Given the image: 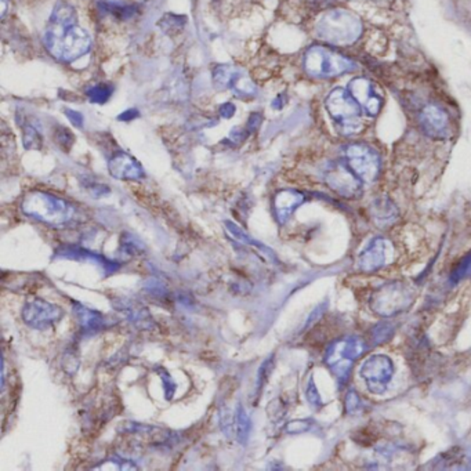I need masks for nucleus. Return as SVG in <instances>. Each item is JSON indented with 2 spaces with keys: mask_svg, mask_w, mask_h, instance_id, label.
<instances>
[{
  "mask_svg": "<svg viewBox=\"0 0 471 471\" xmlns=\"http://www.w3.org/2000/svg\"><path fill=\"white\" fill-rule=\"evenodd\" d=\"M370 393L383 394L393 377V361L386 355H373L360 370Z\"/></svg>",
  "mask_w": 471,
  "mask_h": 471,
  "instance_id": "nucleus-11",
  "label": "nucleus"
},
{
  "mask_svg": "<svg viewBox=\"0 0 471 471\" xmlns=\"http://www.w3.org/2000/svg\"><path fill=\"white\" fill-rule=\"evenodd\" d=\"M420 125L423 130L434 138H444L448 135L449 119L446 112L436 104L426 105L420 112Z\"/></svg>",
  "mask_w": 471,
  "mask_h": 471,
  "instance_id": "nucleus-15",
  "label": "nucleus"
},
{
  "mask_svg": "<svg viewBox=\"0 0 471 471\" xmlns=\"http://www.w3.org/2000/svg\"><path fill=\"white\" fill-rule=\"evenodd\" d=\"M348 93L369 116L379 115L383 105V96L379 87L368 78L353 79L348 83Z\"/></svg>",
  "mask_w": 471,
  "mask_h": 471,
  "instance_id": "nucleus-13",
  "label": "nucleus"
},
{
  "mask_svg": "<svg viewBox=\"0 0 471 471\" xmlns=\"http://www.w3.org/2000/svg\"><path fill=\"white\" fill-rule=\"evenodd\" d=\"M236 424V416H233L231 410L224 408L221 409V413H220V427L223 429V432L226 434H228L230 432H233V427Z\"/></svg>",
  "mask_w": 471,
  "mask_h": 471,
  "instance_id": "nucleus-30",
  "label": "nucleus"
},
{
  "mask_svg": "<svg viewBox=\"0 0 471 471\" xmlns=\"http://www.w3.org/2000/svg\"><path fill=\"white\" fill-rule=\"evenodd\" d=\"M325 106L343 135H355L361 130V115L364 109L348 92L341 87L334 89L325 100Z\"/></svg>",
  "mask_w": 471,
  "mask_h": 471,
  "instance_id": "nucleus-5",
  "label": "nucleus"
},
{
  "mask_svg": "<svg viewBox=\"0 0 471 471\" xmlns=\"http://www.w3.org/2000/svg\"><path fill=\"white\" fill-rule=\"evenodd\" d=\"M100 8L106 14H112L114 17H118L121 20H128L135 14V8L133 6H126L121 3L114 1H100Z\"/></svg>",
  "mask_w": 471,
  "mask_h": 471,
  "instance_id": "nucleus-24",
  "label": "nucleus"
},
{
  "mask_svg": "<svg viewBox=\"0 0 471 471\" xmlns=\"http://www.w3.org/2000/svg\"><path fill=\"white\" fill-rule=\"evenodd\" d=\"M109 173L118 180H141L145 177L141 164L126 152L115 154L108 164Z\"/></svg>",
  "mask_w": 471,
  "mask_h": 471,
  "instance_id": "nucleus-16",
  "label": "nucleus"
},
{
  "mask_svg": "<svg viewBox=\"0 0 471 471\" xmlns=\"http://www.w3.org/2000/svg\"><path fill=\"white\" fill-rule=\"evenodd\" d=\"M415 295L401 282H391L379 288L370 298V308L381 317H393L413 303Z\"/></svg>",
  "mask_w": 471,
  "mask_h": 471,
  "instance_id": "nucleus-7",
  "label": "nucleus"
},
{
  "mask_svg": "<svg viewBox=\"0 0 471 471\" xmlns=\"http://www.w3.org/2000/svg\"><path fill=\"white\" fill-rule=\"evenodd\" d=\"M236 105L233 102H224L221 106H220V115L226 119H230L236 115Z\"/></svg>",
  "mask_w": 471,
  "mask_h": 471,
  "instance_id": "nucleus-36",
  "label": "nucleus"
},
{
  "mask_svg": "<svg viewBox=\"0 0 471 471\" xmlns=\"http://www.w3.org/2000/svg\"><path fill=\"white\" fill-rule=\"evenodd\" d=\"M47 51L61 63H73L89 53L92 39L79 27L78 14L68 3H59L43 36Z\"/></svg>",
  "mask_w": 471,
  "mask_h": 471,
  "instance_id": "nucleus-1",
  "label": "nucleus"
},
{
  "mask_svg": "<svg viewBox=\"0 0 471 471\" xmlns=\"http://www.w3.org/2000/svg\"><path fill=\"white\" fill-rule=\"evenodd\" d=\"M372 214L377 226H383V227L391 224L398 216L394 204L387 200H380L374 203L372 209Z\"/></svg>",
  "mask_w": 471,
  "mask_h": 471,
  "instance_id": "nucleus-21",
  "label": "nucleus"
},
{
  "mask_svg": "<svg viewBox=\"0 0 471 471\" xmlns=\"http://www.w3.org/2000/svg\"><path fill=\"white\" fill-rule=\"evenodd\" d=\"M114 307L118 312H121L125 318H128L135 325H141L142 328H147V324L151 322V315L148 310L135 302L119 299L114 302Z\"/></svg>",
  "mask_w": 471,
  "mask_h": 471,
  "instance_id": "nucleus-19",
  "label": "nucleus"
},
{
  "mask_svg": "<svg viewBox=\"0 0 471 471\" xmlns=\"http://www.w3.org/2000/svg\"><path fill=\"white\" fill-rule=\"evenodd\" d=\"M393 245L386 238H374L358 257V269L374 272L384 267L393 259Z\"/></svg>",
  "mask_w": 471,
  "mask_h": 471,
  "instance_id": "nucleus-14",
  "label": "nucleus"
},
{
  "mask_svg": "<svg viewBox=\"0 0 471 471\" xmlns=\"http://www.w3.org/2000/svg\"><path fill=\"white\" fill-rule=\"evenodd\" d=\"M73 312L76 315L79 326L86 334H97L108 326V322L104 318V315L96 310L87 308L82 304L75 303L73 304Z\"/></svg>",
  "mask_w": 471,
  "mask_h": 471,
  "instance_id": "nucleus-18",
  "label": "nucleus"
},
{
  "mask_svg": "<svg viewBox=\"0 0 471 471\" xmlns=\"http://www.w3.org/2000/svg\"><path fill=\"white\" fill-rule=\"evenodd\" d=\"M226 228H227L228 234L233 236L234 239H236V240H239V242H242V243H246V245H252V246H255V247L263 250L264 253H267L269 259H274V253H272L271 249H269V247L264 246V245H262L260 242L252 239L250 236H247L245 231H242V230H240L238 226H236L234 223H231V221H226Z\"/></svg>",
  "mask_w": 471,
  "mask_h": 471,
  "instance_id": "nucleus-23",
  "label": "nucleus"
},
{
  "mask_svg": "<svg viewBox=\"0 0 471 471\" xmlns=\"http://www.w3.org/2000/svg\"><path fill=\"white\" fill-rule=\"evenodd\" d=\"M466 276H471V253L467 255L451 274V279L453 282H458Z\"/></svg>",
  "mask_w": 471,
  "mask_h": 471,
  "instance_id": "nucleus-27",
  "label": "nucleus"
},
{
  "mask_svg": "<svg viewBox=\"0 0 471 471\" xmlns=\"http://www.w3.org/2000/svg\"><path fill=\"white\" fill-rule=\"evenodd\" d=\"M305 201L302 192L295 190H282L274 198V212L279 224H285L295 210Z\"/></svg>",
  "mask_w": 471,
  "mask_h": 471,
  "instance_id": "nucleus-17",
  "label": "nucleus"
},
{
  "mask_svg": "<svg viewBox=\"0 0 471 471\" xmlns=\"http://www.w3.org/2000/svg\"><path fill=\"white\" fill-rule=\"evenodd\" d=\"M365 343L358 337L338 340L329 345L325 355V364L336 376L340 386L348 380L353 364L365 353Z\"/></svg>",
  "mask_w": 471,
  "mask_h": 471,
  "instance_id": "nucleus-6",
  "label": "nucleus"
},
{
  "mask_svg": "<svg viewBox=\"0 0 471 471\" xmlns=\"http://www.w3.org/2000/svg\"><path fill=\"white\" fill-rule=\"evenodd\" d=\"M121 246H122L123 253H126L129 256H135V255L140 253L142 250V245L135 239V236H132L130 234H125L123 236Z\"/></svg>",
  "mask_w": 471,
  "mask_h": 471,
  "instance_id": "nucleus-28",
  "label": "nucleus"
},
{
  "mask_svg": "<svg viewBox=\"0 0 471 471\" xmlns=\"http://www.w3.org/2000/svg\"><path fill=\"white\" fill-rule=\"evenodd\" d=\"M310 427H311V423L308 420H295L286 426V430L288 433H303V432H307Z\"/></svg>",
  "mask_w": 471,
  "mask_h": 471,
  "instance_id": "nucleus-34",
  "label": "nucleus"
},
{
  "mask_svg": "<svg viewBox=\"0 0 471 471\" xmlns=\"http://www.w3.org/2000/svg\"><path fill=\"white\" fill-rule=\"evenodd\" d=\"M303 66L305 72L315 79L336 78L357 68L351 59L324 46L310 47L304 54Z\"/></svg>",
  "mask_w": 471,
  "mask_h": 471,
  "instance_id": "nucleus-4",
  "label": "nucleus"
},
{
  "mask_svg": "<svg viewBox=\"0 0 471 471\" xmlns=\"http://www.w3.org/2000/svg\"><path fill=\"white\" fill-rule=\"evenodd\" d=\"M326 184L344 198H355L361 194L362 181L345 161L332 162L325 170Z\"/></svg>",
  "mask_w": 471,
  "mask_h": 471,
  "instance_id": "nucleus-10",
  "label": "nucleus"
},
{
  "mask_svg": "<svg viewBox=\"0 0 471 471\" xmlns=\"http://www.w3.org/2000/svg\"><path fill=\"white\" fill-rule=\"evenodd\" d=\"M307 400H308L310 404L312 405V406H315V408H318V406L322 405L321 397H319V394H318V390H317V387H315L312 379H310V381H308V387H307Z\"/></svg>",
  "mask_w": 471,
  "mask_h": 471,
  "instance_id": "nucleus-33",
  "label": "nucleus"
},
{
  "mask_svg": "<svg viewBox=\"0 0 471 471\" xmlns=\"http://www.w3.org/2000/svg\"><path fill=\"white\" fill-rule=\"evenodd\" d=\"M213 82L220 90H230L239 99H249L256 96L257 89L249 75L234 66H219L213 71Z\"/></svg>",
  "mask_w": 471,
  "mask_h": 471,
  "instance_id": "nucleus-9",
  "label": "nucleus"
},
{
  "mask_svg": "<svg viewBox=\"0 0 471 471\" xmlns=\"http://www.w3.org/2000/svg\"><path fill=\"white\" fill-rule=\"evenodd\" d=\"M66 115H67L69 122H71L73 126H76V128H83V122H85V119H83V115H82L80 112H78V111H72V109H66Z\"/></svg>",
  "mask_w": 471,
  "mask_h": 471,
  "instance_id": "nucleus-35",
  "label": "nucleus"
},
{
  "mask_svg": "<svg viewBox=\"0 0 471 471\" xmlns=\"http://www.w3.org/2000/svg\"><path fill=\"white\" fill-rule=\"evenodd\" d=\"M6 8H7V0H1V17L6 14Z\"/></svg>",
  "mask_w": 471,
  "mask_h": 471,
  "instance_id": "nucleus-38",
  "label": "nucleus"
},
{
  "mask_svg": "<svg viewBox=\"0 0 471 471\" xmlns=\"http://www.w3.org/2000/svg\"><path fill=\"white\" fill-rule=\"evenodd\" d=\"M89 100L93 104H105L112 96V87L109 85H94L86 92Z\"/></svg>",
  "mask_w": 471,
  "mask_h": 471,
  "instance_id": "nucleus-25",
  "label": "nucleus"
},
{
  "mask_svg": "<svg viewBox=\"0 0 471 471\" xmlns=\"http://www.w3.org/2000/svg\"><path fill=\"white\" fill-rule=\"evenodd\" d=\"M345 409L348 413H357L360 412L361 409V400L360 397L355 394V391H350L347 394V398H345Z\"/></svg>",
  "mask_w": 471,
  "mask_h": 471,
  "instance_id": "nucleus-32",
  "label": "nucleus"
},
{
  "mask_svg": "<svg viewBox=\"0 0 471 471\" xmlns=\"http://www.w3.org/2000/svg\"><path fill=\"white\" fill-rule=\"evenodd\" d=\"M57 256L68 257V259H76V260H89V262L100 264L102 269H108V272H112L114 269H118V264H115L112 262H108L100 255H94V253L87 252V250L80 249V247H63L57 252Z\"/></svg>",
  "mask_w": 471,
  "mask_h": 471,
  "instance_id": "nucleus-20",
  "label": "nucleus"
},
{
  "mask_svg": "<svg viewBox=\"0 0 471 471\" xmlns=\"http://www.w3.org/2000/svg\"><path fill=\"white\" fill-rule=\"evenodd\" d=\"M64 317V311L56 305L42 299H34L24 305L23 308V319L24 322L34 328L43 331L56 322H59Z\"/></svg>",
  "mask_w": 471,
  "mask_h": 471,
  "instance_id": "nucleus-12",
  "label": "nucleus"
},
{
  "mask_svg": "<svg viewBox=\"0 0 471 471\" xmlns=\"http://www.w3.org/2000/svg\"><path fill=\"white\" fill-rule=\"evenodd\" d=\"M138 111L137 109H128L125 111L122 115L118 116L119 121H123V122H129V121H133L135 118H138Z\"/></svg>",
  "mask_w": 471,
  "mask_h": 471,
  "instance_id": "nucleus-37",
  "label": "nucleus"
},
{
  "mask_svg": "<svg viewBox=\"0 0 471 471\" xmlns=\"http://www.w3.org/2000/svg\"><path fill=\"white\" fill-rule=\"evenodd\" d=\"M236 437L239 439V442L243 445L247 442V438L250 436L252 432V420L249 417V415L246 413L245 408H242L240 405L238 406L236 413Z\"/></svg>",
  "mask_w": 471,
  "mask_h": 471,
  "instance_id": "nucleus-22",
  "label": "nucleus"
},
{
  "mask_svg": "<svg viewBox=\"0 0 471 471\" xmlns=\"http://www.w3.org/2000/svg\"><path fill=\"white\" fill-rule=\"evenodd\" d=\"M23 212L31 219L51 227H64L75 217V207L71 203L44 191H31L25 195Z\"/></svg>",
  "mask_w": 471,
  "mask_h": 471,
  "instance_id": "nucleus-3",
  "label": "nucleus"
},
{
  "mask_svg": "<svg viewBox=\"0 0 471 471\" xmlns=\"http://www.w3.org/2000/svg\"><path fill=\"white\" fill-rule=\"evenodd\" d=\"M345 162L364 183H373L380 173L379 154L367 144H350L344 148Z\"/></svg>",
  "mask_w": 471,
  "mask_h": 471,
  "instance_id": "nucleus-8",
  "label": "nucleus"
},
{
  "mask_svg": "<svg viewBox=\"0 0 471 471\" xmlns=\"http://www.w3.org/2000/svg\"><path fill=\"white\" fill-rule=\"evenodd\" d=\"M158 373H159V376L162 379V383H164V387H165V397L168 400H171V397L174 396V391H176V384H174L171 376L164 368H159Z\"/></svg>",
  "mask_w": 471,
  "mask_h": 471,
  "instance_id": "nucleus-31",
  "label": "nucleus"
},
{
  "mask_svg": "<svg viewBox=\"0 0 471 471\" xmlns=\"http://www.w3.org/2000/svg\"><path fill=\"white\" fill-rule=\"evenodd\" d=\"M23 141L25 148L28 149H37L42 147V135L37 130V128L31 125V123H25L24 125V135H23Z\"/></svg>",
  "mask_w": 471,
  "mask_h": 471,
  "instance_id": "nucleus-26",
  "label": "nucleus"
},
{
  "mask_svg": "<svg viewBox=\"0 0 471 471\" xmlns=\"http://www.w3.org/2000/svg\"><path fill=\"white\" fill-rule=\"evenodd\" d=\"M362 31L361 18L345 8L326 11L315 25L317 36L334 46L354 44L361 37Z\"/></svg>",
  "mask_w": 471,
  "mask_h": 471,
  "instance_id": "nucleus-2",
  "label": "nucleus"
},
{
  "mask_svg": "<svg viewBox=\"0 0 471 471\" xmlns=\"http://www.w3.org/2000/svg\"><path fill=\"white\" fill-rule=\"evenodd\" d=\"M274 368V355H271L269 360H266L263 362V365L260 367L259 369V373H257V389L259 391L263 389V386L266 384L267 379H269V374L271 373V370Z\"/></svg>",
  "mask_w": 471,
  "mask_h": 471,
  "instance_id": "nucleus-29",
  "label": "nucleus"
}]
</instances>
